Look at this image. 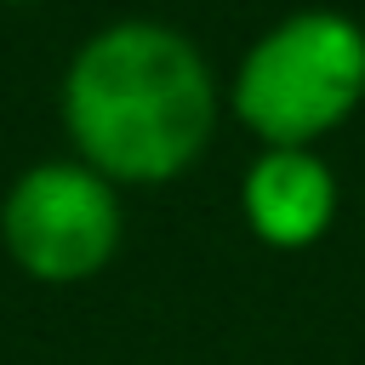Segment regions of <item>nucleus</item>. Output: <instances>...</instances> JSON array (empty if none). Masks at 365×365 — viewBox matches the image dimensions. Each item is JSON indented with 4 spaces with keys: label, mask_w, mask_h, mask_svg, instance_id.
I'll use <instances>...</instances> for the list:
<instances>
[{
    "label": "nucleus",
    "mask_w": 365,
    "mask_h": 365,
    "mask_svg": "<svg viewBox=\"0 0 365 365\" xmlns=\"http://www.w3.org/2000/svg\"><path fill=\"white\" fill-rule=\"evenodd\" d=\"M365 91V34L336 11H297L251 46L234 80L240 120L268 148H302Z\"/></svg>",
    "instance_id": "obj_2"
},
{
    "label": "nucleus",
    "mask_w": 365,
    "mask_h": 365,
    "mask_svg": "<svg viewBox=\"0 0 365 365\" xmlns=\"http://www.w3.org/2000/svg\"><path fill=\"white\" fill-rule=\"evenodd\" d=\"M331 211H336V182L308 148H268L245 171V217L279 251L314 245L331 228Z\"/></svg>",
    "instance_id": "obj_4"
},
{
    "label": "nucleus",
    "mask_w": 365,
    "mask_h": 365,
    "mask_svg": "<svg viewBox=\"0 0 365 365\" xmlns=\"http://www.w3.org/2000/svg\"><path fill=\"white\" fill-rule=\"evenodd\" d=\"M0 234L23 274L46 285H74V279H91L114 257L120 205H114L108 177H97L91 165L51 160L11 182L0 205Z\"/></svg>",
    "instance_id": "obj_3"
},
{
    "label": "nucleus",
    "mask_w": 365,
    "mask_h": 365,
    "mask_svg": "<svg viewBox=\"0 0 365 365\" xmlns=\"http://www.w3.org/2000/svg\"><path fill=\"white\" fill-rule=\"evenodd\" d=\"M63 120L97 177L165 182L188 171L211 137V68L177 29L114 23L68 63Z\"/></svg>",
    "instance_id": "obj_1"
}]
</instances>
